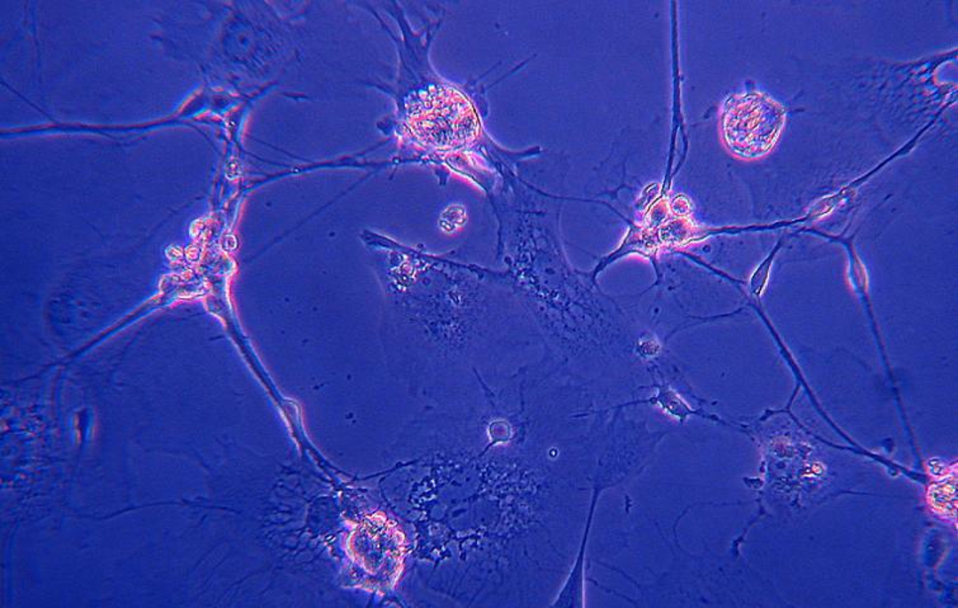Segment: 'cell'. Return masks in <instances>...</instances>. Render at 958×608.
Returning <instances> with one entry per match:
<instances>
[{"mask_svg":"<svg viewBox=\"0 0 958 608\" xmlns=\"http://www.w3.org/2000/svg\"><path fill=\"white\" fill-rule=\"evenodd\" d=\"M785 120V109L767 94H736L727 100L724 109V140L741 158H761L776 146Z\"/></svg>","mask_w":958,"mask_h":608,"instance_id":"6da1fadb","label":"cell"},{"mask_svg":"<svg viewBox=\"0 0 958 608\" xmlns=\"http://www.w3.org/2000/svg\"><path fill=\"white\" fill-rule=\"evenodd\" d=\"M593 513V509H591ZM591 513L590 517V524H588L587 531H585L584 540H582V545L581 548V553L576 557V562L574 564L572 572H570L569 578H567L566 583L563 587V589L558 593L554 604H551L552 607H584V554L585 544H587L588 533H590V526L591 521Z\"/></svg>","mask_w":958,"mask_h":608,"instance_id":"7a4b0ae2","label":"cell"},{"mask_svg":"<svg viewBox=\"0 0 958 608\" xmlns=\"http://www.w3.org/2000/svg\"><path fill=\"white\" fill-rule=\"evenodd\" d=\"M928 501L931 509L942 517L954 519L957 513L956 479L954 477L947 483L931 486L928 493Z\"/></svg>","mask_w":958,"mask_h":608,"instance_id":"3957f363","label":"cell"},{"mask_svg":"<svg viewBox=\"0 0 958 608\" xmlns=\"http://www.w3.org/2000/svg\"><path fill=\"white\" fill-rule=\"evenodd\" d=\"M931 462L936 463V466L931 465V463H928V466H930V468L928 469H930V472L931 475H933L934 478H937V479H943L946 475H948L949 469L946 468V466L943 465L942 462H937V460H931Z\"/></svg>","mask_w":958,"mask_h":608,"instance_id":"277c9868","label":"cell"}]
</instances>
